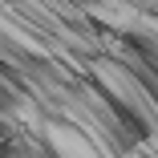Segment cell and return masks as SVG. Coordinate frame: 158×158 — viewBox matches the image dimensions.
Listing matches in <instances>:
<instances>
[{"instance_id":"obj_1","label":"cell","mask_w":158,"mask_h":158,"mask_svg":"<svg viewBox=\"0 0 158 158\" xmlns=\"http://www.w3.org/2000/svg\"><path fill=\"white\" fill-rule=\"evenodd\" d=\"M8 142V130H4V122H0V146H4Z\"/></svg>"}]
</instances>
